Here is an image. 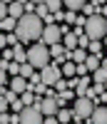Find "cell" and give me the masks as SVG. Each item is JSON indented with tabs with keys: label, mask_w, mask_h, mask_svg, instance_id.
Returning <instances> with one entry per match:
<instances>
[{
	"label": "cell",
	"mask_w": 107,
	"mask_h": 124,
	"mask_svg": "<svg viewBox=\"0 0 107 124\" xmlns=\"http://www.w3.org/2000/svg\"><path fill=\"white\" fill-rule=\"evenodd\" d=\"M42 20L37 15H23L15 25V37L18 42H40V35H42Z\"/></svg>",
	"instance_id": "cell-1"
},
{
	"label": "cell",
	"mask_w": 107,
	"mask_h": 124,
	"mask_svg": "<svg viewBox=\"0 0 107 124\" xmlns=\"http://www.w3.org/2000/svg\"><path fill=\"white\" fill-rule=\"evenodd\" d=\"M82 32L90 42H102L105 35H107V20L102 15H92V17H85V25H82Z\"/></svg>",
	"instance_id": "cell-2"
},
{
	"label": "cell",
	"mask_w": 107,
	"mask_h": 124,
	"mask_svg": "<svg viewBox=\"0 0 107 124\" xmlns=\"http://www.w3.org/2000/svg\"><path fill=\"white\" fill-rule=\"evenodd\" d=\"M25 62H27L35 72L42 70V67H47V65H50V52H47V47L42 45V42L30 45V47L25 50Z\"/></svg>",
	"instance_id": "cell-3"
},
{
	"label": "cell",
	"mask_w": 107,
	"mask_h": 124,
	"mask_svg": "<svg viewBox=\"0 0 107 124\" xmlns=\"http://www.w3.org/2000/svg\"><path fill=\"white\" fill-rule=\"evenodd\" d=\"M97 107L92 99H85V97H77L75 99V107L70 109L72 112V119H80V122H85V119H90V114H92V109Z\"/></svg>",
	"instance_id": "cell-4"
},
{
	"label": "cell",
	"mask_w": 107,
	"mask_h": 124,
	"mask_svg": "<svg viewBox=\"0 0 107 124\" xmlns=\"http://www.w3.org/2000/svg\"><path fill=\"white\" fill-rule=\"evenodd\" d=\"M37 77H40V85H45V87H52L57 79H62L60 67H55V65H47V67L37 70Z\"/></svg>",
	"instance_id": "cell-5"
},
{
	"label": "cell",
	"mask_w": 107,
	"mask_h": 124,
	"mask_svg": "<svg viewBox=\"0 0 107 124\" xmlns=\"http://www.w3.org/2000/svg\"><path fill=\"white\" fill-rule=\"evenodd\" d=\"M60 40H62V32H60V27H57V25H45V27H42L40 42L45 45V47H52V45H57Z\"/></svg>",
	"instance_id": "cell-6"
},
{
	"label": "cell",
	"mask_w": 107,
	"mask_h": 124,
	"mask_svg": "<svg viewBox=\"0 0 107 124\" xmlns=\"http://www.w3.org/2000/svg\"><path fill=\"white\" fill-rule=\"evenodd\" d=\"M18 124H42V114L37 107H23L18 114Z\"/></svg>",
	"instance_id": "cell-7"
},
{
	"label": "cell",
	"mask_w": 107,
	"mask_h": 124,
	"mask_svg": "<svg viewBox=\"0 0 107 124\" xmlns=\"http://www.w3.org/2000/svg\"><path fill=\"white\" fill-rule=\"evenodd\" d=\"M37 109H40L42 117H55V114H57V104H55V99H52V97H42L40 104H37Z\"/></svg>",
	"instance_id": "cell-8"
},
{
	"label": "cell",
	"mask_w": 107,
	"mask_h": 124,
	"mask_svg": "<svg viewBox=\"0 0 107 124\" xmlns=\"http://www.w3.org/2000/svg\"><path fill=\"white\" fill-rule=\"evenodd\" d=\"M90 124H107V109L105 104H97L90 114Z\"/></svg>",
	"instance_id": "cell-9"
},
{
	"label": "cell",
	"mask_w": 107,
	"mask_h": 124,
	"mask_svg": "<svg viewBox=\"0 0 107 124\" xmlns=\"http://www.w3.org/2000/svg\"><path fill=\"white\" fill-rule=\"evenodd\" d=\"M23 15H25V10H23V3H20V0H15V3H8V17H13L15 23H18Z\"/></svg>",
	"instance_id": "cell-10"
},
{
	"label": "cell",
	"mask_w": 107,
	"mask_h": 124,
	"mask_svg": "<svg viewBox=\"0 0 107 124\" xmlns=\"http://www.w3.org/2000/svg\"><path fill=\"white\" fill-rule=\"evenodd\" d=\"M90 82H92V85H105V82H107V65H105V60H102V65L92 72V79Z\"/></svg>",
	"instance_id": "cell-11"
},
{
	"label": "cell",
	"mask_w": 107,
	"mask_h": 124,
	"mask_svg": "<svg viewBox=\"0 0 107 124\" xmlns=\"http://www.w3.org/2000/svg\"><path fill=\"white\" fill-rule=\"evenodd\" d=\"M8 89H10V92H15V94L20 97V94L27 89V79H23V77H13V79H10V87H8Z\"/></svg>",
	"instance_id": "cell-12"
},
{
	"label": "cell",
	"mask_w": 107,
	"mask_h": 124,
	"mask_svg": "<svg viewBox=\"0 0 107 124\" xmlns=\"http://www.w3.org/2000/svg\"><path fill=\"white\" fill-rule=\"evenodd\" d=\"M82 65H85V70H87V72H95V70H97V67L102 65V57L87 55V57H85V62H82Z\"/></svg>",
	"instance_id": "cell-13"
},
{
	"label": "cell",
	"mask_w": 107,
	"mask_h": 124,
	"mask_svg": "<svg viewBox=\"0 0 107 124\" xmlns=\"http://www.w3.org/2000/svg\"><path fill=\"white\" fill-rule=\"evenodd\" d=\"M60 75H62V79H65V77L72 79V77H75V62H70V60L62 62V65H60Z\"/></svg>",
	"instance_id": "cell-14"
},
{
	"label": "cell",
	"mask_w": 107,
	"mask_h": 124,
	"mask_svg": "<svg viewBox=\"0 0 107 124\" xmlns=\"http://www.w3.org/2000/svg\"><path fill=\"white\" fill-rule=\"evenodd\" d=\"M13 62H15V65H23V62H25V47L23 45L13 47Z\"/></svg>",
	"instance_id": "cell-15"
},
{
	"label": "cell",
	"mask_w": 107,
	"mask_h": 124,
	"mask_svg": "<svg viewBox=\"0 0 107 124\" xmlns=\"http://www.w3.org/2000/svg\"><path fill=\"white\" fill-rule=\"evenodd\" d=\"M85 57H87V50H72L70 52V62H75V65H82Z\"/></svg>",
	"instance_id": "cell-16"
},
{
	"label": "cell",
	"mask_w": 107,
	"mask_h": 124,
	"mask_svg": "<svg viewBox=\"0 0 107 124\" xmlns=\"http://www.w3.org/2000/svg\"><path fill=\"white\" fill-rule=\"evenodd\" d=\"M33 75H35V70L30 67L27 62H23V65L18 67V77H23V79H30V77H33Z\"/></svg>",
	"instance_id": "cell-17"
},
{
	"label": "cell",
	"mask_w": 107,
	"mask_h": 124,
	"mask_svg": "<svg viewBox=\"0 0 107 124\" xmlns=\"http://www.w3.org/2000/svg\"><path fill=\"white\" fill-rule=\"evenodd\" d=\"M55 119H57V124H67V122H72V112L70 109H57Z\"/></svg>",
	"instance_id": "cell-18"
},
{
	"label": "cell",
	"mask_w": 107,
	"mask_h": 124,
	"mask_svg": "<svg viewBox=\"0 0 107 124\" xmlns=\"http://www.w3.org/2000/svg\"><path fill=\"white\" fill-rule=\"evenodd\" d=\"M82 0H67V3H62V8H67V13H80L82 10Z\"/></svg>",
	"instance_id": "cell-19"
},
{
	"label": "cell",
	"mask_w": 107,
	"mask_h": 124,
	"mask_svg": "<svg viewBox=\"0 0 107 124\" xmlns=\"http://www.w3.org/2000/svg\"><path fill=\"white\" fill-rule=\"evenodd\" d=\"M15 25H18V23H15L13 17H5V20H0V30H5V35H8V32H15Z\"/></svg>",
	"instance_id": "cell-20"
},
{
	"label": "cell",
	"mask_w": 107,
	"mask_h": 124,
	"mask_svg": "<svg viewBox=\"0 0 107 124\" xmlns=\"http://www.w3.org/2000/svg\"><path fill=\"white\" fill-rule=\"evenodd\" d=\"M45 8H47L50 15H55V13H60V10H62V0H47Z\"/></svg>",
	"instance_id": "cell-21"
},
{
	"label": "cell",
	"mask_w": 107,
	"mask_h": 124,
	"mask_svg": "<svg viewBox=\"0 0 107 124\" xmlns=\"http://www.w3.org/2000/svg\"><path fill=\"white\" fill-rule=\"evenodd\" d=\"M87 55L102 57V42H90V45H87Z\"/></svg>",
	"instance_id": "cell-22"
},
{
	"label": "cell",
	"mask_w": 107,
	"mask_h": 124,
	"mask_svg": "<svg viewBox=\"0 0 107 124\" xmlns=\"http://www.w3.org/2000/svg\"><path fill=\"white\" fill-rule=\"evenodd\" d=\"M20 102H23V107H33V102H35V94L25 89L23 94H20Z\"/></svg>",
	"instance_id": "cell-23"
},
{
	"label": "cell",
	"mask_w": 107,
	"mask_h": 124,
	"mask_svg": "<svg viewBox=\"0 0 107 124\" xmlns=\"http://www.w3.org/2000/svg\"><path fill=\"white\" fill-rule=\"evenodd\" d=\"M52 89H55V94H60V92L67 89V79H57L55 85H52Z\"/></svg>",
	"instance_id": "cell-24"
},
{
	"label": "cell",
	"mask_w": 107,
	"mask_h": 124,
	"mask_svg": "<svg viewBox=\"0 0 107 124\" xmlns=\"http://www.w3.org/2000/svg\"><path fill=\"white\" fill-rule=\"evenodd\" d=\"M87 45H90V40L85 37V32H82V35H77V50H87Z\"/></svg>",
	"instance_id": "cell-25"
},
{
	"label": "cell",
	"mask_w": 107,
	"mask_h": 124,
	"mask_svg": "<svg viewBox=\"0 0 107 124\" xmlns=\"http://www.w3.org/2000/svg\"><path fill=\"white\" fill-rule=\"evenodd\" d=\"M10 109H13V114H20V112H23V102H20V97L15 102H10Z\"/></svg>",
	"instance_id": "cell-26"
},
{
	"label": "cell",
	"mask_w": 107,
	"mask_h": 124,
	"mask_svg": "<svg viewBox=\"0 0 107 124\" xmlns=\"http://www.w3.org/2000/svg\"><path fill=\"white\" fill-rule=\"evenodd\" d=\"M75 20H77V13H65V25H67V27L75 25Z\"/></svg>",
	"instance_id": "cell-27"
},
{
	"label": "cell",
	"mask_w": 107,
	"mask_h": 124,
	"mask_svg": "<svg viewBox=\"0 0 107 124\" xmlns=\"http://www.w3.org/2000/svg\"><path fill=\"white\" fill-rule=\"evenodd\" d=\"M60 97L65 99V102H70V99H75V92L72 89H65V92H60Z\"/></svg>",
	"instance_id": "cell-28"
},
{
	"label": "cell",
	"mask_w": 107,
	"mask_h": 124,
	"mask_svg": "<svg viewBox=\"0 0 107 124\" xmlns=\"http://www.w3.org/2000/svg\"><path fill=\"white\" fill-rule=\"evenodd\" d=\"M18 67H20V65H15V62H10V65H8V75L18 77Z\"/></svg>",
	"instance_id": "cell-29"
},
{
	"label": "cell",
	"mask_w": 107,
	"mask_h": 124,
	"mask_svg": "<svg viewBox=\"0 0 107 124\" xmlns=\"http://www.w3.org/2000/svg\"><path fill=\"white\" fill-rule=\"evenodd\" d=\"M8 17V3H0V20Z\"/></svg>",
	"instance_id": "cell-30"
},
{
	"label": "cell",
	"mask_w": 107,
	"mask_h": 124,
	"mask_svg": "<svg viewBox=\"0 0 107 124\" xmlns=\"http://www.w3.org/2000/svg\"><path fill=\"white\" fill-rule=\"evenodd\" d=\"M10 109V104H8V102L3 99V97H0V114H5V112Z\"/></svg>",
	"instance_id": "cell-31"
},
{
	"label": "cell",
	"mask_w": 107,
	"mask_h": 124,
	"mask_svg": "<svg viewBox=\"0 0 107 124\" xmlns=\"http://www.w3.org/2000/svg\"><path fill=\"white\" fill-rule=\"evenodd\" d=\"M5 85H8V72L0 70V87H5Z\"/></svg>",
	"instance_id": "cell-32"
},
{
	"label": "cell",
	"mask_w": 107,
	"mask_h": 124,
	"mask_svg": "<svg viewBox=\"0 0 107 124\" xmlns=\"http://www.w3.org/2000/svg\"><path fill=\"white\" fill-rule=\"evenodd\" d=\"M42 124H57L55 117H42Z\"/></svg>",
	"instance_id": "cell-33"
},
{
	"label": "cell",
	"mask_w": 107,
	"mask_h": 124,
	"mask_svg": "<svg viewBox=\"0 0 107 124\" xmlns=\"http://www.w3.org/2000/svg\"><path fill=\"white\" fill-rule=\"evenodd\" d=\"M5 47H8V45H5V35L0 32V50H5Z\"/></svg>",
	"instance_id": "cell-34"
},
{
	"label": "cell",
	"mask_w": 107,
	"mask_h": 124,
	"mask_svg": "<svg viewBox=\"0 0 107 124\" xmlns=\"http://www.w3.org/2000/svg\"><path fill=\"white\" fill-rule=\"evenodd\" d=\"M0 60H3V57H0Z\"/></svg>",
	"instance_id": "cell-35"
}]
</instances>
